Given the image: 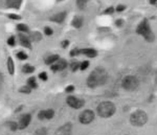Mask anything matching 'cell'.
<instances>
[{
	"label": "cell",
	"mask_w": 157,
	"mask_h": 135,
	"mask_svg": "<svg viewBox=\"0 0 157 135\" xmlns=\"http://www.w3.org/2000/svg\"><path fill=\"white\" fill-rule=\"evenodd\" d=\"M58 2H60V1H63V0H57Z\"/></svg>",
	"instance_id": "b9f144b4"
},
{
	"label": "cell",
	"mask_w": 157,
	"mask_h": 135,
	"mask_svg": "<svg viewBox=\"0 0 157 135\" xmlns=\"http://www.w3.org/2000/svg\"><path fill=\"white\" fill-rule=\"evenodd\" d=\"M115 25H116L117 27H121V25H123V20H121V19H117V20L115 21Z\"/></svg>",
	"instance_id": "f35d334b"
},
{
	"label": "cell",
	"mask_w": 157,
	"mask_h": 135,
	"mask_svg": "<svg viewBox=\"0 0 157 135\" xmlns=\"http://www.w3.org/2000/svg\"><path fill=\"white\" fill-rule=\"evenodd\" d=\"M83 23H84V20H83V18L80 17V16H75L72 19L71 25L73 27H75V29H81V27L83 26Z\"/></svg>",
	"instance_id": "5bb4252c"
},
{
	"label": "cell",
	"mask_w": 157,
	"mask_h": 135,
	"mask_svg": "<svg viewBox=\"0 0 157 135\" xmlns=\"http://www.w3.org/2000/svg\"><path fill=\"white\" fill-rule=\"evenodd\" d=\"M81 53V49H78V48H75V49H72L71 52H70V57H75V56L80 55Z\"/></svg>",
	"instance_id": "4dcf8cb0"
},
{
	"label": "cell",
	"mask_w": 157,
	"mask_h": 135,
	"mask_svg": "<svg viewBox=\"0 0 157 135\" xmlns=\"http://www.w3.org/2000/svg\"><path fill=\"white\" fill-rule=\"evenodd\" d=\"M67 67V62L65 60L59 59L55 64L52 65V71H61V70H64L65 68Z\"/></svg>",
	"instance_id": "9c48e42d"
},
{
	"label": "cell",
	"mask_w": 157,
	"mask_h": 135,
	"mask_svg": "<svg viewBox=\"0 0 157 135\" xmlns=\"http://www.w3.org/2000/svg\"><path fill=\"white\" fill-rule=\"evenodd\" d=\"M55 115L54 109H47L44 110V119H52Z\"/></svg>",
	"instance_id": "ac0fdd59"
},
{
	"label": "cell",
	"mask_w": 157,
	"mask_h": 135,
	"mask_svg": "<svg viewBox=\"0 0 157 135\" xmlns=\"http://www.w3.org/2000/svg\"><path fill=\"white\" fill-rule=\"evenodd\" d=\"M90 0H77V6L80 10H84Z\"/></svg>",
	"instance_id": "d6986e66"
},
{
	"label": "cell",
	"mask_w": 157,
	"mask_h": 135,
	"mask_svg": "<svg viewBox=\"0 0 157 135\" xmlns=\"http://www.w3.org/2000/svg\"><path fill=\"white\" fill-rule=\"evenodd\" d=\"M46 134H47V130L45 129L44 127L39 128L36 132H35V135H46Z\"/></svg>",
	"instance_id": "484cf974"
},
{
	"label": "cell",
	"mask_w": 157,
	"mask_h": 135,
	"mask_svg": "<svg viewBox=\"0 0 157 135\" xmlns=\"http://www.w3.org/2000/svg\"><path fill=\"white\" fill-rule=\"evenodd\" d=\"M125 10H126V6H124V4H118V6L115 7V12H118V13L124 12Z\"/></svg>",
	"instance_id": "1f68e13d"
},
{
	"label": "cell",
	"mask_w": 157,
	"mask_h": 135,
	"mask_svg": "<svg viewBox=\"0 0 157 135\" xmlns=\"http://www.w3.org/2000/svg\"><path fill=\"white\" fill-rule=\"evenodd\" d=\"M72 131V125L67 123L63 126H61L56 132V135H71Z\"/></svg>",
	"instance_id": "ba28073f"
},
{
	"label": "cell",
	"mask_w": 157,
	"mask_h": 135,
	"mask_svg": "<svg viewBox=\"0 0 157 135\" xmlns=\"http://www.w3.org/2000/svg\"><path fill=\"white\" fill-rule=\"evenodd\" d=\"M35 70V67L29 64H26L23 66V68H22V71H23L24 73H30V72H34Z\"/></svg>",
	"instance_id": "ffe728a7"
},
{
	"label": "cell",
	"mask_w": 157,
	"mask_h": 135,
	"mask_svg": "<svg viewBox=\"0 0 157 135\" xmlns=\"http://www.w3.org/2000/svg\"><path fill=\"white\" fill-rule=\"evenodd\" d=\"M30 121H32V115L30 114H24V115H22V118H20V122L18 124L19 129H25L30 124Z\"/></svg>",
	"instance_id": "30bf717a"
},
{
	"label": "cell",
	"mask_w": 157,
	"mask_h": 135,
	"mask_svg": "<svg viewBox=\"0 0 157 135\" xmlns=\"http://www.w3.org/2000/svg\"><path fill=\"white\" fill-rule=\"evenodd\" d=\"M148 122V114L144 110L134 111L130 116V123L134 127H143Z\"/></svg>",
	"instance_id": "277c9868"
},
{
	"label": "cell",
	"mask_w": 157,
	"mask_h": 135,
	"mask_svg": "<svg viewBox=\"0 0 157 135\" xmlns=\"http://www.w3.org/2000/svg\"><path fill=\"white\" fill-rule=\"evenodd\" d=\"M81 53L85 55L88 58H94L98 56V52L93 48H83V49H81Z\"/></svg>",
	"instance_id": "4fadbf2b"
},
{
	"label": "cell",
	"mask_w": 157,
	"mask_h": 135,
	"mask_svg": "<svg viewBox=\"0 0 157 135\" xmlns=\"http://www.w3.org/2000/svg\"><path fill=\"white\" fill-rule=\"evenodd\" d=\"M88 67H89V62H88V61H83V62L80 64V69L81 70H86Z\"/></svg>",
	"instance_id": "83f0119b"
},
{
	"label": "cell",
	"mask_w": 157,
	"mask_h": 135,
	"mask_svg": "<svg viewBox=\"0 0 157 135\" xmlns=\"http://www.w3.org/2000/svg\"><path fill=\"white\" fill-rule=\"evenodd\" d=\"M19 91H20L21 93L29 94V93H30V91H32V88H30L29 85H25V86H23V87L20 88V89H19Z\"/></svg>",
	"instance_id": "cb8c5ba5"
},
{
	"label": "cell",
	"mask_w": 157,
	"mask_h": 135,
	"mask_svg": "<svg viewBox=\"0 0 157 135\" xmlns=\"http://www.w3.org/2000/svg\"><path fill=\"white\" fill-rule=\"evenodd\" d=\"M66 103L68 106L71 107L73 109H81L84 106L85 102L83 100H80V98H75V96H73V95H69L66 98Z\"/></svg>",
	"instance_id": "52a82bcc"
},
{
	"label": "cell",
	"mask_w": 157,
	"mask_h": 135,
	"mask_svg": "<svg viewBox=\"0 0 157 135\" xmlns=\"http://www.w3.org/2000/svg\"><path fill=\"white\" fill-rule=\"evenodd\" d=\"M44 33H45V35H46V36H52V34H54V30L50 29V27L46 26V27L44 29Z\"/></svg>",
	"instance_id": "d6a6232c"
},
{
	"label": "cell",
	"mask_w": 157,
	"mask_h": 135,
	"mask_svg": "<svg viewBox=\"0 0 157 135\" xmlns=\"http://www.w3.org/2000/svg\"><path fill=\"white\" fill-rule=\"evenodd\" d=\"M17 58H18L19 60H21V61H24V60H26L27 58V55L25 52H19L18 53H17Z\"/></svg>",
	"instance_id": "4316f807"
},
{
	"label": "cell",
	"mask_w": 157,
	"mask_h": 135,
	"mask_svg": "<svg viewBox=\"0 0 157 135\" xmlns=\"http://www.w3.org/2000/svg\"><path fill=\"white\" fill-rule=\"evenodd\" d=\"M7 44H9L10 46H14V45H15V38H14V36H12V37H10L9 39H7Z\"/></svg>",
	"instance_id": "836d02e7"
},
{
	"label": "cell",
	"mask_w": 157,
	"mask_h": 135,
	"mask_svg": "<svg viewBox=\"0 0 157 135\" xmlns=\"http://www.w3.org/2000/svg\"><path fill=\"white\" fill-rule=\"evenodd\" d=\"M9 126H10V129H11L12 131H16L17 129H19V125L17 123H14V122L9 123Z\"/></svg>",
	"instance_id": "f1b7e54d"
},
{
	"label": "cell",
	"mask_w": 157,
	"mask_h": 135,
	"mask_svg": "<svg viewBox=\"0 0 157 135\" xmlns=\"http://www.w3.org/2000/svg\"><path fill=\"white\" fill-rule=\"evenodd\" d=\"M121 86L125 90H128V91H134L138 88L139 86V81L136 76L134 75H126L125 78L123 79L121 81Z\"/></svg>",
	"instance_id": "5b68a950"
},
{
	"label": "cell",
	"mask_w": 157,
	"mask_h": 135,
	"mask_svg": "<svg viewBox=\"0 0 157 135\" xmlns=\"http://www.w3.org/2000/svg\"><path fill=\"white\" fill-rule=\"evenodd\" d=\"M136 34L141 36L148 42L154 41V34L152 32L151 25L149 23V20L147 18L143 19V21H140V23L137 25V27H136Z\"/></svg>",
	"instance_id": "7a4b0ae2"
},
{
	"label": "cell",
	"mask_w": 157,
	"mask_h": 135,
	"mask_svg": "<svg viewBox=\"0 0 157 135\" xmlns=\"http://www.w3.org/2000/svg\"><path fill=\"white\" fill-rule=\"evenodd\" d=\"M47 78H48V76H47V73L44 72V71L39 75V79H41L42 81H47Z\"/></svg>",
	"instance_id": "e575fe53"
},
{
	"label": "cell",
	"mask_w": 157,
	"mask_h": 135,
	"mask_svg": "<svg viewBox=\"0 0 157 135\" xmlns=\"http://www.w3.org/2000/svg\"><path fill=\"white\" fill-rule=\"evenodd\" d=\"M115 12V9L113 6H110V7H107V9L104 11V14L105 15H111V14H113V13Z\"/></svg>",
	"instance_id": "f546056e"
},
{
	"label": "cell",
	"mask_w": 157,
	"mask_h": 135,
	"mask_svg": "<svg viewBox=\"0 0 157 135\" xmlns=\"http://www.w3.org/2000/svg\"><path fill=\"white\" fill-rule=\"evenodd\" d=\"M66 16H67L66 12L58 13V14L54 15L52 17H50V21L56 22V23H62V22H64V20L66 19Z\"/></svg>",
	"instance_id": "8fae6325"
},
{
	"label": "cell",
	"mask_w": 157,
	"mask_h": 135,
	"mask_svg": "<svg viewBox=\"0 0 157 135\" xmlns=\"http://www.w3.org/2000/svg\"><path fill=\"white\" fill-rule=\"evenodd\" d=\"M17 29L19 30V32H22V33H27L29 30V26H27L26 24H23V23H20L17 25Z\"/></svg>",
	"instance_id": "7402d4cb"
},
{
	"label": "cell",
	"mask_w": 157,
	"mask_h": 135,
	"mask_svg": "<svg viewBox=\"0 0 157 135\" xmlns=\"http://www.w3.org/2000/svg\"><path fill=\"white\" fill-rule=\"evenodd\" d=\"M19 41L21 43L22 46L26 47V48H32V44H30V41L29 39L24 35H20L19 36Z\"/></svg>",
	"instance_id": "9a60e30c"
},
{
	"label": "cell",
	"mask_w": 157,
	"mask_h": 135,
	"mask_svg": "<svg viewBox=\"0 0 157 135\" xmlns=\"http://www.w3.org/2000/svg\"><path fill=\"white\" fill-rule=\"evenodd\" d=\"M93 119H94V112L90 110V109H86V110L82 111L80 115H78V121L83 125H88L92 123Z\"/></svg>",
	"instance_id": "8992f818"
},
{
	"label": "cell",
	"mask_w": 157,
	"mask_h": 135,
	"mask_svg": "<svg viewBox=\"0 0 157 135\" xmlns=\"http://www.w3.org/2000/svg\"><path fill=\"white\" fill-rule=\"evenodd\" d=\"M9 18H11V19H13V20H20L21 19V17L17 14H9Z\"/></svg>",
	"instance_id": "d590c367"
},
{
	"label": "cell",
	"mask_w": 157,
	"mask_h": 135,
	"mask_svg": "<svg viewBox=\"0 0 157 135\" xmlns=\"http://www.w3.org/2000/svg\"><path fill=\"white\" fill-rule=\"evenodd\" d=\"M68 45H69V41H68V40H65V41L62 42V47L63 48H66Z\"/></svg>",
	"instance_id": "ab89813d"
},
{
	"label": "cell",
	"mask_w": 157,
	"mask_h": 135,
	"mask_svg": "<svg viewBox=\"0 0 157 135\" xmlns=\"http://www.w3.org/2000/svg\"><path fill=\"white\" fill-rule=\"evenodd\" d=\"M108 80V73L103 67H97L87 78V86L90 88H95L98 86L104 85Z\"/></svg>",
	"instance_id": "6da1fadb"
},
{
	"label": "cell",
	"mask_w": 157,
	"mask_h": 135,
	"mask_svg": "<svg viewBox=\"0 0 157 135\" xmlns=\"http://www.w3.org/2000/svg\"><path fill=\"white\" fill-rule=\"evenodd\" d=\"M65 91H66L67 93H71L75 91V86L73 85H69V86H67L66 89H65Z\"/></svg>",
	"instance_id": "8d00e7d4"
},
{
	"label": "cell",
	"mask_w": 157,
	"mask_h": 135,
	"mask_svg": "<svg viewBox=\"0 0 157 135\" xmlns=\"http://www.w3.org/2000/svg\"><path fill=\"white\" fill-rule=\"evenodd\" d=\"M32 38H33V40H34L35 42H38V41H40V40L42 39V36H41V34H40V33L35 32V33H33Z\"/></svg>",
	"instance_id": "d4e9b609"
},
{
	"label": "cell",
	"mask_w": 157,
	"mask_h": 135,
	"mask_svg": "<svg viewBox=\"0 0 157 135\" xmlns=\"http://www.w3.org/2000/svg\"><path fill=\"white\" fill-rule=\"evenodd\" d=\"M80 64L81 63H78V61H72L70 64V69L72 71H77L78 69H80Z\"/></svg>",
	"instance_id": "603a6c76"
},
{
	"label": "cell",
	"mask_w": 157,
	"mask_h": 135,
	"mask_svg": "<svg viewBox=\"0 0 157 135\" xmlns=\"http://www.w3.org/2000/svg\"><path fill=\"white\" fill-rule=\"evenodd\" d=\"M149 2H150L151 4H156L157 3V0H149Z\"/></svg>",
	"instance_id": "60d3db41"
},
{
	"label": "cell",
	"mask_w": 157,
	"mask_h": 135,
	"mask_svg": "<svg viewBox=\"0 0 157 135\" xmlns=\"http://www.w3.org/2000/svg\"><path fill=\"white\" fill-rule=\"evenodd\" d=\"M59 59H60V57L58 55H52L45 60V63H46L47 65H52V64H55Z\"/></svg>",
	"instance_id": "e0dca14e"
},
{
	"label": "cell",
	"mask_w": 157,
	"mask_h": 135,
	"mask_svg": "<svg viewBox=\"0 0 157 135\" xmlns=\"http://www.w3.org/2000/svg\"><path fill=\"white\" fill-rule=\"evenodd\" d=\"M7 70H9V73L11 75H14L15 73V63L11 57L7 59Z\"/></svg>",
	"instance_id": "2e32d148"
},
{
	"label": "cell",
	"mask_w": 157,
	"mask_h": 135,
	"mask_svg": "<svg viewBox=\"0 0 157 135\" xmlns=\"http://www.w3.org/2000/svg\"><path fill=\"white\" fill-rule=\"evenodd\" d=\"M38 118L41 119V121L44 119V110H41L39 112V114H38Z\"/></svg>",
	"instance_id": "74e56055"
},
{
	"label": "cell",
	"mask_w": 157,
	"mask_h": 135,
	"mask_svg": "<svg viewBox=\"0 0 157 135\" xmlns=\"http://www.w3.org/2000/svg\"><path fill=\"white\" fill-rule=\"evenodd\" d=\"M23 0H6V6L10 9L19 10L22 6Z\"/></svg>",
	"instance_id": "7c38bea8"
},
{
	"label": "cell",
	"mask_w": 157,
	"mask_h": 135,
	"mask_svg": "<svg viewBox=\"0 0 157 135\" xmlns=\"http://www.w3.org/2000/svg\"><path fill=\"white\" fill-rule=\"evenodd\" d=\"M98 114L103 118H109L112 115H114L115 111H116V107L112 102L105 101L102 103L98 104V108H97Z\"/></svg>",
	"instance_id": "3957f363"
},
{
	"label": "cell",
	"mask_w": 157,
	"mask_h": 135,
	"mask_svg": "<svg viewBox=\"0 0 157 135\" xmlns=\"http://www.w3.org/2000/svg\"><path fill=\"white\" fill-rule=\"evenodd\" d=\"M27 85L29 86L30 88H37V82H36V78L35 76H32V78L29 79L27 81Z\"/></svg>",
	"instance_id": "44dd1931"
}]
</instances>
